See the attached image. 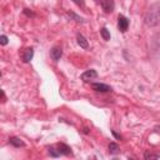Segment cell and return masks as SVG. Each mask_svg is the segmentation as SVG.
I'll return each mask as SVG.
<instances>
[{
    "mask_svg": "<svg viewBox=\"0 0 160 160\" xmlns=\"http://www.w3.org/2000/svg\"><path fill=\"white\" fill-rule=\"evenodd\" d=\"M155 129H156V130H158V131H159V133H160V127H156V128H155Z\"/></svg>",
    "mask_w": 160,
    "mask_h": 160,
    "instance_id": "ffe728a7",
    "label": "cell"
},
{
    "mask_svg": "<svg viewBox=\"0 0 160 160\" xmlns=\"http://www.w3.org/2000/svg\"><path fill=\"white\" fill-rule=\"evenodd\" d=\"M49 154H50V155L53 156V158H58V156L60 155V153H59V151H55L54 148H49Z\"/></svg>",
    "mask_w": 160,
    "mask_h": 160,
    "instance_id": "9a60e30c",
    "label": "cell"
},
{
    "mask_svg": "<svg viewBox=\"0 0 160 160\" xmlns=\"http://www.w3.org/2000/svg\"><path fill=\"white\" fill-rule=\"evenodd\" d=\"M24 14H26L28 16H34V14L31 11H29V9H24Z\"/></svg>",
    "mask_w": 160,
    "mask_h": 160,
    "instance_id": "ac0fdd59",
    "label": "cell"
},
{
    "mask_svg": "<svg viewBox=\"0 0 160 160\" xmlns=\"http://www.w3.org/2000/svg\"><path fill=\"white\" fill-rule=\"evenodd\" d=\"M109 151H110L111 154L119 153V146H118V144H115V143H110V144H109Z\"/></svg>",
    "mask_w": 160,
    "mask_h": 160,
    "instance_id": "4fadbf2b",
    "label": "cell"
},
{
    "mask_svg": "<svg viewBox=\"0 0 160 160\" xmlns=\"http://www.w3.org/2000/svg\"><path fill=\"white\" fill-rule=\"evenodd\" d=\"M33 55H34V50H33V48H28V49H25L24 54H23V61H24V63H29V61L33 59Z\"/></svg>",
    "mask_w": 160,
    "mask_h": 160,
    "instance_id": "52a82bcc",
    "label": "cell"
},
{
    "mask_svg": "<svg viewBox=\"0 0 160 160\" xmlns=\"http://www.w3.org/2000/svg\"><path fill=\"white\" fill-rule=\"evenodd\" d=\"M118 28H119V30L123 31V33L127 31L128 28H129V20L125 18V16L119 15V18H118Z\"/></svg>",
    "mask_w": 160,
    "mask_h": 160,
    "instance_id": "3957f363",
    "label": "cell"
},
{
    "mask_svg": "<svg viewBox=\"0 0 160 160\" xmlns=\"http://www.w3.org/2000/svg\"><path fill=\"white\" fill-rule=\"evenodd\" d=\"M96 76H98V73H96L94 69H90V70H87L85 73H83L81 80H84V81H90V80L95 79Z\"/></svg>",
    "mask_w": 160,
    "mask_h": 160,
    "instance_id": "277c9868",
    "label": "cell"
},
{
    "mask_svg": "<svg viewBox=\"0 0 160 160\" xmlns=\"http://www.w3.org/2000/svg\"><path fill=\"white\" fill-rule=\"evenodd\" d=\"M101 7H103V10H104L105 13H111V11L114 10V3H113V0H103Z\"/></svg>",
    "mask_w": 160,
    "mask_h": 160,
    "instance_id": "8992f818",
    "label": "cell"
},
{
    "mask_svg": "<svg viewBox=\"0 0 160 160\" xmlns=\"http://www.w3.org/2000/svg\"><path fill=\"white\" fill-rule=\"evenodd\" d=\"M160 21V4H154L153 7L148 10L145 15V23L148 25L154 26Z\"/></svg>",
    "mask_w": 160,
    "mask_h": 160,
    "instance_id": "6da1fadb",
    "label": "cell"
},
{
    "mask_svg": "<svg viewBox=\"0 0 160 160\" xmlns=\"http://www.w3.org/2000/svg\"><path fill=\"white\" fill-rule=\"evenodd\" d=\"M144 158H145V159H160V155H159V154L145 153V154H144Z\"/></svg>",
    "mask_w": 160,
    "mask_h": 160,
    "instance_id": "5bb4252c",
    "label": "cell"
},
{
    "mask_svg": "<svg viewBox=\"0 0 160 160\" xmlns=\"http://www.w3.org/2000/svg\"><path fill=\"white\" fill-rule=\"evenodd\" d=\"M73 3H75L78 7H80V8H84L85 7V3H84V0H71Z\"/></svg>",
    "mask_w": 160,
    "mask_h": 160,
    "instance_id": "2e32d148",
    "label": "cell"
},
{
    "mask_svg": "<svg viewBox=\"0 0 160 160\" xmlns=\"http://www.w3.org/2000/svg\"><path fill=\"white\" fill-rule=\"evenodd\" d=\"M100 34H101V36H103L104 40H110V33H109V30H108L106 28H101Z\"/></svg>",
    "mask_w": 160,
    "mask_h": 160,
    "instance_id": "7c38bea8",
    "label": "cell"
},
{
    "mask_svg": "<svg viewBox=\"0 0 160 160\" xmlns=\"http://www.w3.org/2000/svg\"><path fill=\"white\" fill-rule=\"evenodd\" d=\"M61 55H63V50H61V48L55 47V48L51 49V51H50V56H51V59H53L54 61H59L60 58H61Z\"/></svg>",
    "mask_w": 160,
    "mask_h": 160,
    "instance_id": "5b68a950",
    "label": "cell"
},
{
    "mask_svg": "<svg viewBox=\"0 0 160 160\" xmlns=\"http://www.w3.org/2000/svg\"><path fill=\"white\" fill-rule=\"evenodd\" d=\"M58 151L60 153V155H70V154H71V149L68 145H65V144H59Z\"/></svg>",
    "mask_w": 160,
    "mask_h": 160,
    "instance_id": "9c48e42d",
    "label": "cell"
},
{
    "mask_svg": "<svg viewBox=\"0 0 160 160\" xmlns=\"http://www.w3.org/2000/svg\"><path fill=\"white\" fill-rule=\"evenodd\" d=\"M111 133H113V135H114V136H115V138H116V139H121V136H120L119 134H116V133H115V131H114V130L111 131Z\"/></svg>",
    "mask_w": 160,
    "mask_h": 160,
    "instance_id": "d6986e66",
    "label": "cell"
},
{
    "mask_svg": "<svg viewBox=\"0 0 160 160\" xmlns=\"http://www.w3.org/2000/svg\"><path fill=\"white\" fill-rule=\"evenodd\" d=\"M91 88L95 91H99V93H108V91H111V87L103 83H94L91 84Z\"/></svg>",
    "mask_w": 160,
    "mask_h": 160,
    "instance_id": "7a4b0ae2",
    "label": "cell"
},
{
    "mask_svg": "<svg viewBox=\"0 0 160 160\" xmlns=\"http://www.w3.org/2000/svg\"><path fill=\"white\" fill-rule=\"evenodd\" d=\"M76 41H78V44L80 45V48H83V49H87V48L89 47L88 40L85 39V36L81 35V34H78V35H76Z\"/></svg>",
    "mask_w": 160,
    "mask_h": 160,
    "instance_id": "ba28073f",
    "label": "cell"
},
{
    "mask_svg": "<svg viewBox=\"0 0 160 160\" xmlns=\"http://www.w3.org/2000/svg\"><path fill=\"white\" fill-rule=\"evenodd\" d=\"M0 44H1V45H7L8 44V36L7 35H1V36H0Z\"/></svg>",
    "mask_w": 160,
    "mask_h": 160,
    "instance_id": "e0dca14e",
    "label": "cell"
},
{
    "mask_svg": "<svg viewBox=\"0 0 160 160\" xmlns=\"http://www.w3.org/2000/svg\"><path fill=\"white\" fill-rule=\"evenodd\" d=\"M9 141H10V144H11V145H14V146H16V148L25 146L24 141H23L20 138H16V136H13V138H10V139H9Z\"/></svg>",
    "mask_w": 160,
    "mask_h": 160,
    "instance_id": "30bf717a",
    "label": "cell"
},
{
    "mask_svg": "<svg viewBox=\"0 0 160 160\" xmlns=\"http://www.w3.org/2000/svg\"><path fill=\"white\" fill-rule=\"evenodd\" d=\"M68 16H70V18H71L73 20H75L76 23H84V19L80 18V16L76 15L75 13H73V11H68Z\"/></svg>",
    "mask_w": 160,
    "mask_h": 160,
    "instance_id": "8fae6325",
    "label": "cell"
}]
</instances>
